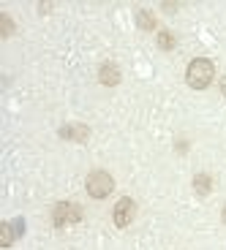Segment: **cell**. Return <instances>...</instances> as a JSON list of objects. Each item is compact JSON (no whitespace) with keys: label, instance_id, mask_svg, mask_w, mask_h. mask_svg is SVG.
<instances>
[{"label":"cell","instance_id":"1","mask_svg":"<svg viewBox=\"0 0 226 250\" xmlns=\"http://www.w3.org/2000/svg\"><path fill=\"white\" fill-rule=\"evenodd\" d=\"M215 76V68H213V62L207 60V57H196V60H191L188 71H185V79H188V84L194 90H204L213 82Z\"/></svg>","mask_w":226,"mask_h":250},{"label":"cell","instance_id":"2","mask_svg":"<svg viewBox=\"0 0 226 250\" xmlns=\"http://www.w3.org/2000/svg\"><path fill=\"white\" fill-rule=\"evenodd\" d=\"M112 190H114V180L109 171H93L88 177V193L93 199H107Z\"/></svg>","mask_w":226,"mask_h":250},{"label":"cell","instance_id":"3","mask_svg":"<svg viewBox=\"0 0 226 250\" xmlns=\"http://www.w3.org/2000/svg\"><path fill=\"white\" fill-rule=\"evenodd\" d=\"M79 218H82V207H79V204H71V201H60V204L52 209V220H55L57 229L76 223Z\"/></svg>","mask_w":226,"mask_h":250},{"label":"cell","instance_id":"4","mask_svg":"<svg viewBox=\"0 0 226 250\" xmlns=\"http://www.w3.org/2000/svg\"><path fill=\"white\" fill-rule=\"evenodd\" d=\"M114 226L117 229H126V226H131V220L136 218V204H134V199H120L117 204H114Z\"/></svg>","mask_w":226,"mask_h":250},{"label":"cell","instance_id":"5","mask_svg":"<svg viewBox=\"0 0 226 250\" xmlns=\"http://www.w3.org/2000/svg\"><path fill=\"white\" fill-rule=\"evenodd\" d=\"M98 79H101V84H109V87H112V84L120 82V68L112 65V62H104L101 71H98Z\"/></svg>","mask_w":226,"mask_h":250},{"label":"cell","instance_id":"6","mask_svg":"<svg viewBox=\"0 0 226 250\" xmlns=\"http://www.w3.org/2000/svg\"><path fill=\"white\" fill-rule=\"evenodd\" d=\"M60 136H66V139H76V142H85V139L90 136V131L85 128V125H71V128H63V131H60Z\"/></svg>","mask_w":226,"mask_h":250},{"label":"cell","instance_id":"7","mask_svg":"<svg viewBox=\"0 0 226 250\" xmlns=\"http://www.w3.org/2000/svg\"><path fill=\"white\" fill-rule=\"evenodd\" d=\"M210 185H213V180H210L207 174H196L194 177V188H196V193H210Z\"/></svg>","mask_w":226,"mask_h":250},{"label":"cell","instance_id":"8","mask_svg":"<svg viewBox=\"0 0 226 250\" xmlns=\"http://www.w3.org/2000/svg\"><path fill=\"white\" fill-rule=\"evenodd\" d=\"M136 22H139V27H145V30H153V27H156V19H153L150 11H139Z\"/></svg>","mask_w":226,"mask_h":250},{"label":"cell","instance_id":"9","mask_svg":"<svg viewBox=\"0 0 226 250\" xmlns=\"http://www.w3.org/2000/svg\"><path fill=\"white\" fill-rule=\"evenodd\" d=\"M158 46L161 49H175V36L169 30H161L158 33Z\"/></svg>","mask_w":226,"mask_h":250},{"label":"cell","instance_id":"10","mask_svg":"<svg viewBox=\"0 0 226 250\" xmlns=\"http://www.w3.org/2000/svg\"><path fill=\"white\" fill-rule=\"evenodd\" d=\"M14 242V231H11V223H3L0 226V245L3 248H8V245Z\"/></svg>","mask_w":226,"mask_h":250},{"label":"cell","instance_id":"11","mask_svg":"<svg viewBox=\"0 0 226 250\" xmlns=\"http://www.w3.org/2000/svg\"><path fill=\"white\" fill-rule=\"evenodd\" d=\"M0 22H3V33H0V36L8 38V36L14 33V22H11V17H8V14H0Z\"/></svg>","mask_w":226,"mask_h":250},{"label":"cell","instance_id":"12","mask_svg":"<svg viewBox=\"0 0 226 250\" xmlns=\"http://www.w3.org/2000/svg\"><path fill=\"white\" fill-rule=\"evenodd\" d=\"M221 93L226 95V76H224V79H221Z\"/></svg>","mask_w":226,"mask_h":250},{"label":"cell","instance_id":"13","mask_svg":"<svg viewBox=\"0 0 226 250\" xmlns=\"http://www.w3.org/2000/svg\"><path fill=\"white\" fill-rule=\"evenodd\" d=\"M221 218H224V223H226V204H224V212H221Z\"/></svg>","mask_w":226,"mask_h":250}]
</instances>
